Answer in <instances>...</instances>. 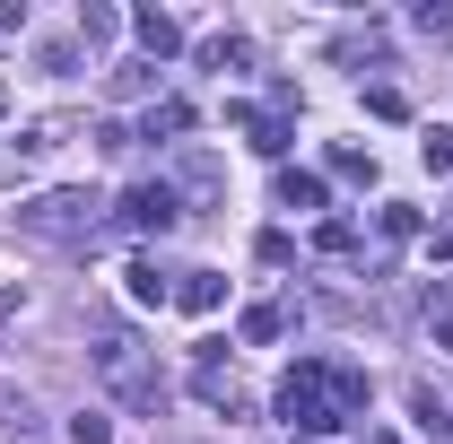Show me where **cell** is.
<instances>
[{
    "mask_svg": "<svg viewBox=\"0 0 453 444\" xmlns=\"http://www.w3.org/2000/svg\"><path fill=\"white\" fill-rule=\"evenodd\" d=\"M280 418L296 427V444H323L340 427H357L366 418V366H349V357H296L280 375Z\"/></svg>",
    "mask_w": 453,
    "mask_h": 444,
    "instance_id": "cell-1",
    "label": "cell"
},
{
    "mask_svg": "<svg viewBox=\"0 0 453 444\" xmlns=\"http://www.w3.org/2000/svg\"><path fill=\"white\" fill-rule=\"evenodd\" d=\"M96 375H105V392L122 401V410H157V401H166L157 366H149V348H140L131 332H105V340H96Z\"/></svg>",
    "mask_w": 453,
    "mask_h": 444,
    "instance_id": "cell-2",
    "label": "cell"
},
{
    "mask_svg": "<svg viewBox=\"0 0 453 444\" xmlns=\"http://www.w3.org/2000/svg\"><path fill=\"white\" fill-rule=\"evenodd\" d=\"M96 218H105L96 192H35V201H18V226L35 244H79V235H96Z\"/></svg>",
    "mask_w": 453,
    "mask_h": 444,
    "instance_id": "cell-3",
    "label": "cell"
},
{
    "mask_svg": "<svg viewBox=\"0 0 453 444\" xmlns=\"http://www.w3.org/2000/svg\"><path fill=\"white\" fill-rule=\"evenodd\" d=\"M174 218H183L174 183H131V192H122V226H131V235H166Z\"/></svg>",
    "mask_w": 453,
    "mask_h": 444,
    "instance_id": "cell-4",
    "label": "cell"
},
{
    "mask_svg": "<svg viewBox=\"0 0 453 444\" xmlns=\"http://www.w3.org/2000/svg\"><path fill=\"white\" fill-rule=\"evenodd\" d=\"M131 35H140V53H149V61H174V53H183L174 9H140V18H131Z\"/></svg>",
    "mask_w": 453,
    "mask_h": 444,
    "instance_id": "cell-5",
    "label": "cell"
},
{
    "mask_svg": "<svg viewBox=\"0 0 453 444\" xmlns=\"http://www.w3.org/2000/svg\"><path fill=\"white\" fill-rule=\"evenodd\" d=\"M122 287H131V305H166L174 279L157 271V253H131V271H122Z\"/></svg>",
    "mask_w": 453,
    "mask_h": 444,
    "instance_id": "cell-6",
    "label": "cell"
},
{
    "mask_svg": "<svg viewBox=\"0 0 453 444\" xmlns=\"http://www.w3.org/2000/svg\"><path fill=\"white\" fill-rule=\"evenodd\" d=\"M174 305H183V314H219V305H226V279L219 271H183V279H174Z\"/></svg>",
    "mask_w": 453,
    "mask_h": 444,
    "instance_id": "cell-7",
    "label": "cell"
},
{
    "mask_svg": "<svg viewBox=\"0 0 453 444\" xmlns=\"http://www.w3.org/2000/svg\"><path fill=\"white\" fill-rule=\"evenodd\" d=\"M280 210H323V174H280Z\"/></svg>",
    "mask_w": 453,
    "mask_h": 444,
    "instance_id": "cell-8",
    "label": "cell"
},
{
    "mask_svg": "<svg viewBox=\"0 0 453 444\" xmlns=\"http://www.w3.org/2000/svg\"><path fill=\"white\" fill-rule=\"evenodd\" d=\"M61 140H70V122H61V113H53V122H27V140H18V157H53Z\"/></svg>",
    "mask_w": 453,
    "mask_h": 444,
    "instance_id": "cell-9",
    "label": "cell"
},
{
    "mask_svg": "<svg viewBox=\"0 0 453 444\" xmlns=\"http://www.w3.org/2000/svg\"><path fill=\"white\" fill-rule=\"evenodd\" d=\"M288 332V305H244V340L262 348V340H280Z\"/></svg>",
    "mask_w": 453,
    "mask_h": 444,
    "instance_id": "cell-10",
    "label": "cell"
},
{
    "mask_svg": "<svg viewBox=\"0 0 453 444\" xmlns=\"http://www.w3.org/2000/svg\"><path fill=\"white\" fill-rule=\"evenodd\" d=\"M201 61H210V70H244V61H253V44H244V35H210V44H201Z\"/></svg>",
    "mask_w": 453,
    "mask_h": 444,
    "instance_id": "cell-11",
    "label": "cell"
},
{
    "mask_svg": "<svg viewBox=\"0 0 453 444\" xmlns=\"http://www.w3.org/2000/svg\"><path fill=\"white\" fill-rule=\"evenodd\" d=\"M140 131H149V140H174V131H192V105H149V122H140Z\"/></svg>",
    "mask_w": 453,
    "mask_h": 444,
    "instance_id": "cell-12",
    "label": "cell"
},
{
    "mask_svg": "<svg viewBox=\"0 0 453 444\" xmlns=\"http://www.w3.org/2000/svg\"><path fill=\"white\" fill-rule=\"evenodd\" d=\"M149 88H157V61H122L113 70V96H149Z\"/></svg>",
    "mask_w": 453,
    "mask_h": 444,
    "instance_id": "cell-13",
    "label": "cell"
},
{
    "mask_svg": "<svg viewBox=\"0 0 453 444\" xmlns=\"http://www.w3.org/2000/svg\"><path fill=\"white\" fill-rule=\"evenodd\" d=\"M70 444H113V418L105 410H79V418H70Z\"/></svg>",
    "mask_w": 453,
    "mask_h": 444,
    "instance_id": "cell-14",
    "label": "cell"
},
{
    "mask_svg": "<svg viewBox=\"0 0 453 444\" xmlns=\"http://www.w3.org/2000/svg\"><path fill=\"white\" fill-rule=\"evenodd\" d=\"M332 174H349V183H375V157H366V149H332Z\"/></svg>",
    "mask_w": 453,
    "mask_h": 444,
    "instance_id": "cell-15",
    "label": "cell"
},
{
    "mask_svg": "<svg viewBox=\"0 0 453 444\" xmlns=\"http://www.w3.org/2000/svg\"><path fill=\"white\" fill-rule=\"evenodd\" d=\"M366 113H384V122H401V113H410V96H401L393 79H384V88H366Z\"/></svg>",
    "mask_w": 453,
    "mask_h": 444,
    "instance_id": "cell-16",
    "label": "cell"
},
{
    "mask_svg": "<svg viewBox=\"0 0 453 444\" xmlns=\"http://www.w3.org/2000/svg\"><path fill=\"white\" fill-rule=\"evenodd\" d=\"M375 226H384V244H410V235H418V210H401V201H393Z\"/></svg>",
    "mask_w": 453,
    "mask_h": 444,
    "instance_id": "cell-17",
    "label": "cell"
},
{
    "mask_svg": "<svg viewBox=\"0 0 453 444\" xmlns=\"http://www.w3.org/2000/svg\"><path fill=\"white\" fill-rule=\"evenodd\" d=\"M314 244H323V253H357V226H349V218H323V235H314Z\"/></svg>",
    "mask_w": 453,
    "mask_h": 444,
    "instance_id": "cell-18",
    "label": "cell"
},
{
    "mask_svg": "<svg viewBox=\"0 0 453 444\" xmlns=\"http://www.w3.org/2000/svg\"><path fill=\"white\" fill-rule=\"evenodd\" d=\"M113 27H122V18H113V9H79V35H88V44H105Z\"/></svg>",
    "mask_w": 453,
    "mask_h": 444,
    "instance_id": "cell-19",
    "label": "cell"
},
{
    "mask_svg": "<svg viewBox=\"0 0 453 444\" xmlns=\"http://www.w3.org/2000/svg\"><path fill=\"white\" fill-rule=\"evenodd\" d=\"M253 253H262V271H288V253H296V244H288L280 226H271V235H262V244H253Z\"/></svg>",
    "mask_w": 453,
    "mask_h": 444,
    "instance_id": "cell-20",
    "label": "cell"
},
{
    "mask_svg": "<svg viewBox=\"0 0 453 444\" xmlns=\"http://www.w3.org/2000/svg\"><path fill=\"white\" fill-rule=\"evenodd\" d=\"M427 166H436V174H453V131H427Z\"/></svg>",
    "mask_w": 453,
    "mask_h": 444,
    "instance_id": "cell-21",
    "label": "cell"
},
{
    "mask_svg": "<svg viewBox=\"0 0 453 444\" xmlns=\"http://www.w3.org/2000/svg\"><path fill=\"white\" fill-rule=\"evenodd\" d=\"M436 340H445V348H453V314H445V323H436Z\"/></svg>",
    "mask_w": 453,
    "mask_h": 444,
    "instance_id": "cell-22",
    "label": "cell"
},
{
    "mask_svg": "<svg viewBox=\"0 0 453 444\" xmlns=\"http://www.w3.org/2000/svg\"><path fill=\"white\" fill-rule=\"evenodd\" d=\"M0 113H9V88H0Z\"/></svg>",
    "mask_w": 453,
    "mask_h": 444,
    "instance_id": "cell-23",
    "label": "cell"
},
{
    "mask_svg": "<svg viewBox=\"0 0 453 444\" xmlns=\"http://www.w3.org/2000/svg\"><path fill=\"white\" fill-rule=\"evenodd\" d=\"M288 444H296V436H288Z\"/></svg>",
    "mask_w": 453,
    "mask_h": 444,
    "instance_id": "cell-24",
    "label": "cell"
}]
</instances>
